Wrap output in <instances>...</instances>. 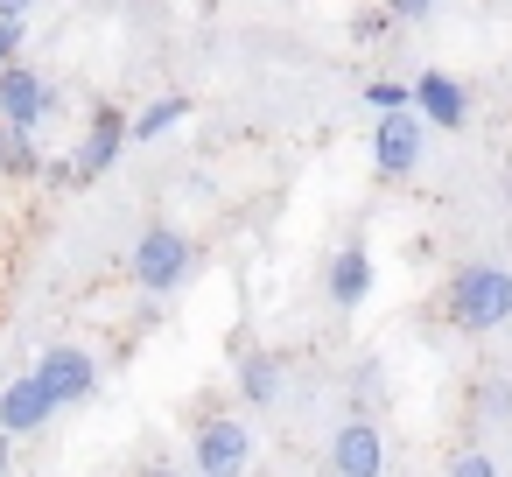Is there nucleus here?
Returning <instances> with one entry per match:
<instances>
[{
	"instance_id": "nucleus-1",
	"label": "nucleus",
	"mask_w": 512,
	"mask_h": 477,
	"mask_svg": "<svg viewBox=\"0 0 512 477\" xmlns=\"http://www.w3.org/2000/svg\"><path fill=\"white\" fill-rule=\"evenodd\" d=\"M449 323L470 330V337L512 323V274H505V267H463V274L449 281Z\"/></svg>"
},
{
	"instance_id": "nucleus-2",
	"label": "nucleus",
	"mask_w": 512,
	"mask_h": 477,
	"mask_svg": "<svg viewBox=\"0 0 512 477\" xmlns=\"http://www.w3.org/2000/svg\"><path fill=\"white\" fill-rule=\"evenodd\" d=\"M134 281L148 288V295H169V288H183V274H190V239L176 232V225H148L141 239H134Z\"/></svg>"
},
{
	"instance_id": "nucleus-3",
	"label": "nucleus",
	"mask_w": 512,
	"mask_h": 477,
	"mask_svg": "<svg viewBox=\"0 0 512 477\" xmlns=\"http://www.w3.org/2000/svg\"><path fill=\"white\" fill-rule=\"evenodd\" d=\"M421 148H428V120L414 106L379 113V127H372V169L379 176H414L421 169Z\"/></svg>"
},
{
	"instance_id": "nucleus-4",
	"label": "nucleus",
	"mask_w": 512,
	"mask_h": 477,
	"mask_svg": "<svg viewBox=\"0 0 512 477\" xmlns=\"http://www.w3.org/2000/svg\"><path fill=\"white\" fill-rule=\"evenodd\" d=\"M246 463H253V428L239 414H211L197 428V470L204 477H246Z\"/></svg>"
},
{
	"instance_id": "nucleus-5",
	"label": "nucleus",
	"mask_w": 512,
	"mask_h": 477,
	"mask_svg": "<svg viewBox=\"0 0 512 477\" xmlns=\"http://www.w3.org/2000/svg\"><path fill=\"white\" fill-rule=\"evenodd\" d=\"M50 120V85L15 57V64H0V127H15V134H36Z\"/></svg>"
},
{
	"instance_id": "nucleus-6",
	"label": "nucleus",
	"mask_w": 512,
	"mask_h": 477,
	"mask_svg": "<svg viewBox=\"0 0 512 477\" xmlns=\"http://www.w3.org/2000/svg\"><path fill=\"white\" fill-rule=\"evenodd\" d=\"M36 379L50 386V400H57V407H78V400H92L99 365H92V351H78V344H50V351H43V365H36Z\"/></svg>"
},
{
	"instance_id": "nucleus-7",
	"label": "nucleus",
	"mask_w": 512,
	"mask_h": 477,
	"mask_svg": "<svg viewBox=\"0 0 512 477\" xmlns=\"http://www.w3.org/2000/svg\"><path fill=\"white\" fill-rule=\"evenodd\" d=\"M330 470H337V477H379V470H386V442H379V428H372L365 414H351V421L330 435Z\"/></svg>"
},
{
	"instance_id": "nucleus-8",
	"label": "nucleus",
	"mask_w": 512,
	"mask_h": 477,
	"mask_svg": "<svg viewBox=\"0 0 512 477\" xmlns=\"http://www.w3.org/2000/svg\"><path fill=\"white\" fill-rule=\"evenodd\" d=\"M50 414H57V400H50V386L36 372H15L8 386H0V428L8 435H36Z\"/></svg>"
},
{
	"instance_id": "nucleus-9",
	"label": "nucleus",
	"mask_w": 512,
	"mask_h": 477,
	"mask_svg": "<svg viewBox=\"0 0 512 477\" xmlns=\"http://www.w3.org/2000/svg\"><path fill=\"white\" fill-rule=\"evenodd\" d=\"M120 148H127V113H120V106H99V113H92V134H85V148H78V183L106 176V169L120 162Z\"/></svg>"
},
{
	"instance_id": "nucleus-10",
	"label": "nucleus",
	"mask_w": 512,
	"mask_h": 477,
	"mask_svg": "<svg viewBox=\"0 0 512 477\" xmlns=\"http://www.w3.org/2000/svg\"><path fill=\"white\" fill-rule=\"evenodd\" d=\"M414 113H421L428 127H449V134H456L470 106H463V85H456V78H442V71H421V78H414Z\"/></svg>"
},
{
	"instance_id": "nucleus-11",
	"label": "nucleus",
	"mask_w": 512,
	"mask_h": 477,
	"mask_svg": "<svg viewBox=\"0 0 512 477\" xmlns=\"http://www.w3.org/2000/svg\"><path fill=\"white\" fill-rule=\"evenodd\" d=\"M372 295V253L365 246H344L337 260H330V302L337 309H358Z\"/></svg>"
},
{
	"instance_id": "nucleus-12",
	"label": "nucleus",
	"mask_w": 512,
	"mask_h": 477,
	"mask_svg": "<svg viewBox=\"0 0 512 477\" xmlns=\"http://www.w3.org/2000/svg\"><path fill=\"white\" fill-rule=\"evenodd\" d=\"M239 393H246V407H274V400H281V358L246 351V358H239Z\"/></svg>"
},
{
	"instance_id": "nucleus-13",
	"label": "nucleus",
	"mask_w": 512,
	"mask_h": 477,
	"mask_svg": "<svg viewBox=\"0 0 512 477\" xmlns=\"http://www.w3.org/2000/svg\"><path fill=\"white\" fill-rule=\"evenodd\" d=\"M0 176H43L36 134H15V127H0Z\"/></svg>"
},
{
	"instance_id": "nucleus-14",
	"label": "nucleus",
	"mask_w": 512,
	"mask_h": 477,
	"mask_svg": "<svg viewBox=\"0 0 512 477\" xmlns=\"http://www.w3.org/2000/svg\"><path fill=\"white\" fill-rule=\"evenodd\" d=\"M183 113H190V99H183V92H176V99H155V106H148V113L127 127V134H134V141H162V134H169Z\"/></svg>"
},
{
	"instance_id": "nucleus-15",
	"label": "nucleus",
	"mask_w": 512,
	"mask_h": 477,
	"mask_svg": "<svg viewBox=\"0 0 512 477\" xmlns=\"http://www.w3.org/2000/svg\"><path fill=\"white\" fill-rule=\"evenodd\" d=\"M365 106H372V113H400V106H414V85L379 78V85H365Z\"/></svg>"
},
{
	"instance_id": "nucleus-16",
	"label": "nucleus",
	"mask_w": 512,
	"mask_h": 477,
	"mask_svg": "<svg viewBox=\"0 0 512 477\" xmlns=\"http://www.w3.org/2000/svg\"><path fill=\"white\" fill-rule=\"evenodd\" d=\"M477 407H484L491 421H512V386H505V379H491V386L477 393Z\"/></svg>"
},
{
	"instance_id": "nucleus-17",
	"label": "nucleus",
	"mask_w": 512,
	"mask_h": 477,
	"mask_svg": "<svg viewBox=\"0 0 512 477\" xmlns=\"http://www.w3.org/2000/svg\"><path fill=\"white\" fill-rule=\"evenodd\" d=\"M449 477H498V470H491V456H484V449H470V456H456V463H449Z\"/></svg>"
},
{
	"instance_id": "nucleus-18",
	"label": "nucleus",
	"mask_w": 512,
	"mask_h": 477,
	"mask_svg": "<svg viewBox=\"0 0 512 477\" xmlns=\"http://www.w3.org/2000/svg\"><path fill=\"white\" fill-rule=\"evenodd\" d=\"M22 36H29V22H0V64L22 57Z\"/></svg>"
},
{
	"instance_id": "nucleus-19",
	"label": "nucleus",
	"mask_w": 512,
	"mask_h": 477,
	"mask_svg": "<svg viewBox=\"0 0 512 477\" xmlns=\"http://www.w3.org/2000/svg\"><path fill=\"white\" fill-rule=\"evenodd\" d=\"M386 8H393L400 22H428V15H435V0H386Z\"/></svg>"
},
{
	"instance_id": "nucleus-20",
	"label": "nucleus",
	"mask_w": 512,
	"mask_h": 477,
	"mask_svg": "<svg viewBox=\"0 0 512 477\" xmlns=\"http://www.w3.org/2000/svg\"><path fill=\"white\" fill-rule=\"evenodd\" d=\"M29 8L36 0H0V22H29Z\"/></svg>"
},
{
	"instance_id": "nucleus-21",
	"label": "nucleus",
	"mask_w": 512,
	"mask_h": 477,
	"mask_svg": "<svg viewBox=\"0 0 512 477\" xmlns=\"http://www.w3.org/2000/svg\"><path fill=\"white\" fill-rule=\"evenodd\" d=\"M8 470H15V435L0 428V477H8Z\"/></svg>"
},
{
	"instance_id": "nucleus-22",
	"label": "nucleus",
	"mask_w": 512,
	"mask_h": 477,
	"mask_svg": "<svg viewBox=\"0 0 512 477\" xmlns=\"http://www.w3.org/2000/svg\"><path fill=\"white\" fill-rule=\"evenodd\" d=\"M148 477H176V470H162V463H155V470H148Z\"/></svg>"
},
{
	"instance_id": "nucleus-23",
	"label": "nucleus",
	"mask_w": 512,
	"mask_h": 477,
	"mask_svg": "<svg viewBox=\"0 0 512 477\" xmlns=\"http://www.w3.org/2000/svg\"><path fill=\"white\" fill-rule=\"evenodd\" d=\"M505 204H512V183H505Z\"/></svg>"
}]
</instances>
